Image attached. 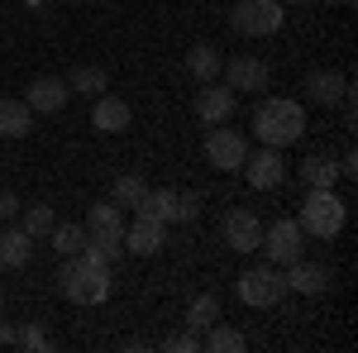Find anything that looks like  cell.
Wrapping results in <instances>:
<instances>
[{
	"instance_id": "cell-1",
	"label": "cell",
	"mask_w": 358,
	"mask_h": 353,
	"mask_svg": "<svg viewBox=\"0 0 358 353\" xmlns=\"http://www.w3.org/2000/svg\"><path fill=\"white\" fill-rule=\"evenodd\" d=\"M57 287H62V296L72 301V305H101V301L110 296V263H101L91 248H82V253L62 258Z\"/></svg>"
},
{
	"instance_id": "cell-2",
	"label": "cell",
	"mask_w": 358,
	"mask_h": 353,
	"mask_svg": "<svg viewBox=\"0 0 358 353\" xmlns=\"http://www.w3.org/2000/svg\"><path fill=\"white\" fill-rule=\"evenodd\" d=\"M253 134L263 138V148H287L306 134V110L292 96H268L253 110Z\"/></svg>"
},
{
	"instance_id": "cell-3",
	"label": "cell",
	"mask_w": 358,
	"mask_h": 353,
	"mask_svg": "<svg viewBox=\"0 0 358 353\" xmlns=\"http://www.w3.org/2000/svg\"><path fill=\"white\" fill-rule=\"evenodd\" d=\"M344 219H349V206L330 191H310L306 196V206H301V234H310V239H334L339 229H344Z\"/></svg>"
},
{
	"instance_id": "cell-4",
	"label": "cell",
	"mask_w": 358,
	"mask_h": 353,
	"mask_svg": "<svg viewBox=\"0 0 358 353\" xmlns=\"http://www.w3.org/2000/svg\"><path fill=\"white\" fill-rule=\"evenodd\" d=\"M287 296V277L277 272V263H258V268L239 272V301L253 305V310H268Z\"/></svg>"
},
{
	"instance_id": "cell-5",
	"label": "cell",
	"mask_w": 358,
	"mask_h": 353,
	"mask_svg": "<svg viewBox=\"0 0 358 353\" xmlns=\"http://www.w3.org/2000/svg\"><path fill=\"white\" fill-rule=\"evenodd\" d=\"M282 0H239L234 5V15H229V24L234 34H244V38H268L282 29Z\"/></svg>"
},
{
	"instance_id": "cell-6",
	"label": "cell",
	"mask_w": 358,
	"mask_h": 353,
	"mask_svg": "<svg viewBox=\"0 0 358 353\" xmlns=\"http://www.w3.org/2000/svg\"><path fill=\"white\" fill-rule=\"evenodd\" d=\"M263 253H268V263H277V268H287V263H296L306 253V234L296 219H277V224H268L263 229Z\"/></svg>"
},
{
	"instance_id": "cell-7",
	"label": "cell",
	"mask_w": 358,
	"mask_h": 353,
	"mask_svg": "<svg viewBox=\"0 0 358 353\" xmlns=\"http://www.w3.org/2000/svg\"><path fill=\"white\" fill-rule=\"evenodd\" d=\"M206 158L220 167V172H239L248 163V138L239 129H220V124H210V134H206Z\"/></svg>"
},
{
	"instance_id": "cell-8",
	"label": "cell",
	"mask_w": 358,
	"mask_h": 353,
	"mask_svg": "<svg viewBox=\"0 0 358 353\" xmlns=\"http://www.w3.org/2000/svg\"><path fill=\"white\" fill-rule=\"evenodd\" d=\"M220 229H224V244L234 248V253H253V248L263 244V219L253 215L248 206H234Z\"/></svg>"
},
{
	"instance_id": "cell-9",
	"label": "cell",
	"mask_w": 358,
	"mask_h": 353,
	"mask_svg": "<svg viewBox=\"0 0 358 353\" xmlns=\"http://www.w3.org/2000/svg\"><path fill=\"white\" fill-rule=\"evenodd\" d=\"M220 72H224V86H229V91H268V82H273L268 62H263V57H253V53L229 57Z\"/></svg>"
},
{
	"instance_id": "cell-10",
	"label": "cell",
	"mask_w": 358,
	"mask_h": 353,
	"mask_svg": "<svg viewBox=\"0 0 358 353\" xmlns=\"http://www.w3.org/2000/svg\"><path fill=\"white\" fill-rule=\"evenodd\" d=\"M67 96H72V86L62 82V77H34L24 86V106L34 115H53V110L67 106Z\"/></svg>"
},
{
	"instance_id": "cell-11",
	"label": "cell",
	"mask_w": 358,
	"mask_h": 353,
	"mask_svg": "<svg viewBox=\"0 0 358 353\" xmlns=\"http://www.w3.org/2000/svg\"><path fill=\"white\" fill-rule=\"evenodd\" d=\"M234 91L229 86H215V82H206L201 91H196V120L201 124H224L229 115H234Z\"/></svg>"
},
{
	"instance_id": "cell-12",
	"label": "cell",
	"mask_w": 358,
	"mask_h": 353,
	"mask_svg": "<svg viewBox=\"0 0 358 353\" xmlns=\"http://www.w3.org/2000/svg\"><path fill=\"white\" fill-rule=\"evenodd\" d=\"M163 219L153 215H134V224H124V253H138V258H153L163 248Z\"/></svg>"
},
{
	"instance_id": "cell-13",
	"label": "cell",
	"mask_w": 358,
	"mask_h": 353,
	"mask_svg": "<svg viewBox=\"0 0 358 353\" xmlns=\"http://www.w3.org/2000/svg\"><path fill=\"white\" fill-rule=\"evenodd\" d=\"M239 172H248V187H253V191H273V187H282L287 163H282L277 148H263V153H253V163H244Z\"/></svg>"
},
{
	"instance_id": "cell-14",
	"label": "cell",
	"mask_w": 358,
	"mask_h": 353,
	"mask_svg": "<svg viewBox=\"0 0 358 353\" xmlns=\"http://www.w3.org/2000/svg\"><path fill=\"white\" fill-rule=\"evenodd\" d=\"M287 291H301V296H320L325 287H330V268L325 263H306V258H296V263H287Z\"/></svg>"
},
{
	"instance_id": "cell-15",
	"label": "cell",
	"mask_w": 358,
	"mask_h": 353,
	"mask_svg": "<svg viewBox=\"0 0 358 353\" xmlns=\"http://www.w3.org/2000/svg\"><path fill=\"white\" fill-rule=\"evenodd\" d=\"M86 239H124V210L115 201H96L86 215Z\"/></svg>"
},
{
	"instance_id": "cell-16",
	"label": "cell",
	"mask_w": 358,
	"mask_h": 353,
	"mask_svg": "<svg viewBox=\"0 0 358 353\" xmlns=\"http://www.w3.org/2000/svg\"><path fill=\"white\" fill-rule=\"evenodd\" d=\"M306 101H315V106H339V96L349 91V77L344 72H310L301 82Z\"/></svg>"
},
{
	"instance_id": "cell-17",
	"label": "cell",
	"mask_w": 358,
	"mask_h": 353,
	"mask_svg": "<svg viewBox=\"0 0 358 353\" xmlns=\"http://www.w3.org/2000/svg\"><path fill=\"white\" fill-rule=\"evenodd\" d=\"M91 124H96L101 134H124V129H129V106H124L120 96H96Z\"/></svg>"
},
{
	"instance_id": "cell-18",
	"label": "cell",
	"mask_w": 358,
	"mask_h": 353,
	"mask_svg": "<svg viewBox=\"0 0 358 353\" xmlns=\"http://www.w3.org/2000/svg\"><path fill=\"white\" fill-rule=\"evenodd\" d=\"M34 129V110L15 96H0V138H24Z\"/></svg>"
},
{
	"instance_id": "cell-19",
	"label": "cell",
	"mask_w": 358,
	"mask_h": 353,
	"mask_svg": "<svg viewBox=\"0 0 358 353\" xmlns=\"http://www.w3.org/2000/svg\"><path fill=\"white\" fill-rule=\"evenodd\" d=\"M29 253H34V239H29L24 229H5V234H0V268L5 272L24 268Z\"/></svg>"
},
{
	"instance_id": "cell-20",
	"label": "cell",
	"mask_w": 358,
	"mask_h": 353,
	"mask_svg": "<svg viewBox=\"0 0 358 353\" xmlns=\"http://www.w3.org/2000/svg\"><path fill=\"white\" fill-rule=\"evenodd\" d=\"M301 182L310 191H330L334 182H339V163L325 158V153H315V158H306V163H301Z\"/></svg>"
},
{
	"instance_id": "cell-21",
	"label": "cell",
	"mask_w": 358,
	"mask_h": 353,
	"mask_svg": "<svg viewBox=\"0 0 358 353\" xmlns=\"http://www.w3.org/2000/svg\"><path fill=\"white\" fill-rule=\"evenodd\" d=\"M220 67H224V57L215 53L210 43H196L192 53H187V72H192V77H196L201 86H206V82H215V77H220Z\"/></svg>"
},
{
	"instance_id": "cell-22",
	"label": "cell",
	"mask_w": 358,
	"mask_h": 353,
	"mask_svg": "<svg viewBox=\"0 0 358 353\" xmlns=\"http://www.w3.org/2000/svg\"><path fill=\"white\" fill-rule=\"evenodd\" d=\"M201 349H210V353H244V349H248V339H244V334H239L234 325H220V320H215V325L206 329Z\"/></svg>"
},
{
	"instance_id": "cell-23",
	"label": "cell",
	"mask_w": 358,
	"mask_h": 353,
	"mask_svg": "<svg viewBox=\"0 0 358 353\" xmlns=\"http://www.w3.org/2000/svg\"><path fill=\"white\" fill-rule=\"evenodd\" d=\"M48 239H53L57 258H72V253H82V248H86V224H53Z\"/></svg>"
},
{
	"instance_id": "cell-24",
	"label": "cell",
	"mask_w": 358,
	"mask_h": 353,
	"mask_svg": "<svg viewBox=\"0 0 358 353\" xmlns=\"http://www.w3.org/2000/svg\"><path fill=\"white\" fill-rule=\"evenodd\" d=\"M143 191H148V182H143L138 172H124V177L115 182L110 201H115V206H120V210H138V201H143Z\"/></svg>"
},
{
	"instance_id": "cell-25",
	"label": "cell",
	"mask_w": 358,
	"mask_h": 353,
	"mask_svg": "<svg viewBox=\"0 0 358 353\" xmlns=\"http://www.w3.org/2000/svg\"><path fill=\"white\" fill-rule=\"evenodd\" d=\"M215 320H220V301L215 296H196L192 305H187V329H196V334H206Z\"/></svg>"
},
{
	"instance_id": "cell-26",
	"label": "cell",
	"mask_w": 358,
	"mask_h": 353,
	"mask_svg": "<svg viewBox=\"0 0 358 353\" xmlns=\"http://www.w3.org/2000/svg\"><path fill=\"white\" fill-rule=\"evenodd\" d=\"M106 82H110V77H106V67H77L67 86H72L77 96H91V101H96V96H106Z\"/></svg>"
},
{
	"instance_id": "cell-27",
	"label": "cell",
	"mask_w": 358,
	"mask_h": 353,
	"mask_svg": "<svg viewBox=\"0 0 358 353\" xmlns=\"http://www.w3.org/2000/svg\"><path fill=\"white\" fill-rule=\"evenodd\" d=\"M201 215V196L196 191H172V206H167V224H187Z\"/></svg>"
},
{
	"instance_id": "cell-28",
	"label": "cell",
	"mask_w": 358,
	"mask_h": 353,
	"mask_svg": "<svg viewBox=\"0 0 358 353\" xmlns=\"http://www.w3.org/2000/svg\"><path fill=\"white\" fill-rule=\"evenodd\" d=\"M53 224H57L53 206H29V210H24V224H20V229H24L29 239H48V229H53Z\"/></svg>"
},
{
	"instance_id": "cell-29",
	"label": "cell",
	"mask_w": 358,
	"mask_h": 353,
	"mask_svg": "<svg viewBox=\"0 0 358 353\" xmlns=\"http://www.w3.org/2000/svg\"><path fill=\"white\" fill-rule=\"evenodd\" d=\"M15 344H20V349H53V344H48V334H43V329H34V325H24V329H15Z\"/></svg>"
},
{
	"instance_id": "cell-30",
	"label": "cell",
	"mask_w": 358,
	"mask_h": 353,
	"mask_svg": "<svg viewBox=\"0 0 358 353\" xmlns=\"http://www.w3.org/2000/svg\"><path fill=\"white\" fill-rule=\"evenodd\" d=\"M163 349H167V353H196V349H201V334H196V329H187V334H172V339H163Z\"/></svg>"
},
{
	"instance_id": "cell-31",
	"label": "cell",
	"mask_w": 358,
	"mask_h": 353,
	"mask_svg": "<svg viewBox=\"0 0 358 353\" xmlns=\"http://www.w3.org/2000/svg\"><path fill=\"white\" fill-rule=\"evenodd\" d=\"M15 215H20V196H15V191H0V224L15 219Z\"/></svg>"
},
{
	"instance_id": "cell-32",
	"label": "cell",
	"mask_w": 358,
	"mask_h": 353,
	"mask_svg": "<svg viewBox=\"0 0 358 353\" xmlns=\"http://www.w3.org/2000/svg\"><path fill=\"white\" fill-rule=\"evenodd\" d=\"M0 344H15V325H5V320H0Z\"/></svg>"
},
{
	"instance_id": "cell-33",
	"label": "cell",
	"mask_w": 358,
	"mask_h": 353,
	"mask_svg": "<svg viewBox=\"0 0 358 353\" xmlns=\"http://www.w3.org/2000/svg\"><path fill=\"white\" fill-rule=\"evenodd\" d=\"M325 5H354V0H325Z\"/></svg>"
},
{
	"instance_id": "cell-34",
	"label": "cell",
	"mask_w": 358,
	"mask_h": 353,
	"mask_svg": "<svg viewBox=\"0 0 358 353\" xmlns=\"http://www.w3.org/2000/svg\"><path fill=\"white\" fill-rule=\"evenodd\" d=\"M282 5H301V0H282Z\"/></svg>"
},
{
	"instance_id": "cell-35",
	"label": "cell",
	"mask_w": 358,
	"mask_h": 353,
	"mask_svg": "<svg viewBox=\"0 0 358 353\" xmlns=\"http://www.w3.org/2000/svg\"><path fill=\"white\" fill-rule=\"evenodd\" d=\"M0 310H5V291H0Z\"/></svg>"
}]
</instances>
